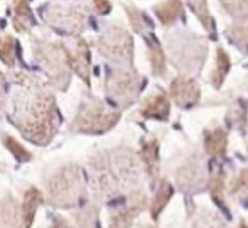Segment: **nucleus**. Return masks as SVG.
<instances>
[{
  "instance_id": "1",
  "label": "nucleus",
  "mask_w": 248,
  "mask_h": 228,
  "mask_svg": "<svg viewBox=\"0 0 248 228\" xmlns=\"http://www.w3.org/2000/svg\"><path fill=\"white\" fill-rule=\"evenodd\" d=\"M10 120L31 142L46 146L58 132V103L54 95L39 78L10 71Z\"/></svg>"
},
{
  "instance_id": "2",
  "label": "nucleus",
  "mask_w": 248,
  "mask_h": 228,
  "mask_svg": "<svg viewBox=\"0 0 248 228\" xmlns=\"http://www.w3.org/2000/svg\"><path fill=\"white\" fill-rule=\"evenodd\" d=\"M93 186L100 198H111L117 193L139 191L140 171L137 157L130 150H115L111 154H98L92 159Z\"/></svg>"
},
{
  "instance_id": "3",
  "label": "nucleus",
  "mask_w": 248,
  "mask_h": 228,
  "mask_svg": "<svg viewBox=\"0 0 248 228\" xmlns=\"http://www.w3.org/2000/svg\"><path fill=\"white\" fill-rule=\"evenodd\" d=\"M167 49L172 65L187 76L201 71L208 54V43L202 36L189 31H177L167 36Z\"/></svg>"
},
{
  "instance_id": "4",
  "label": "nucleus",
  "mask_w": 248,
  "mask_h": 228,
  "mask_svg": "<svg viewBox=\"0 0 248 228\" xmlns=\"http://www.w3.org/2000/svg\"><path fill=\"white\" fill-rule=\"evenodd\" d=\"M85 174L81 167L71 164L58 169L46 182L47 201L51 205L69 208L85 199Z\"/></svg>"
},
{
  "instance_id": "5",
  "label": "nucleus",
  "mask_w": 248,
  "mask_h": 228,
  "mask_svg": "<svg viewBox=\"0 0 248 228\" xmlns=\"http://www.w3.org/2000/svg\"><path fill=\"white\" fill-rule=\"evenodd\" d=\"M118 118H120V112L108 110L101 100L90 97L88 100L81 103L69 130L75 134L98 135L115 127Z\"/></svg>"
},
{
  "instance_id": "6",
  "label": "nucleus",
  "mask_w": 248,
  "mask_h": 228,
  "mask_svg": "<svg viewBox=\"0 0 248 228\" xmlns=\"http://www.w3.org/2000/svg\"><path fill=\"white\" fill-rule=\"evenodd\" d=\"M41 16L54 29L69 36H78L86 26V7L83 0H64L62 3H49L41 7Z\"/></svg>"
},
{
  "instance_id": "7",
  "label": "nucleus",
  "mask_w": 248,
  "mask_h": 228,
  "mask_svg": "<svg viewBox=\"0 0 248 228\" xmlns=\"http://www.w3.org/2000/svg\"><path fill=\"white\" fill-rule=\"evenodd\" d=\"M95 46L101 56L108 59L113 65L132 66L134 61V39L130 33L124 29L118 24L107 26V29L95 39Z\"/></svg>"
},
{
  "instance_id": "8",
  "label": "nucleus",
  "mask_w": 248,
  "mask_h": 228,
  "mask_svg": "<svg viewBox=\"0 0 248 228\" xmlns=\"http://www.w3.org/2000/svg\"><path fill=\"white\" fill-rule=\"evenodd\" d=\"M34 54L46 75L49 76L52 85L58 86L59 90H66L71 76V69L66 58V44L39 41V43H34Z\"/></svg>"
},
{
  "instance_id": "9",
  "label": "nucleus",
  "mask_w": 248,
  "mask_h": 228,
  "mask_svg": "<svg viewBox=\"0 0 248 228\" xmlns=\"http://www.w3.org/2000/svg\"><path fill=\"white\" fill-rule=\"evenodd\" d=\"M144 86L145 78H142L132 66H124V68L118 66L111 69L105 83L108 98H111L120 107H128L134 103Z\"/></svg>"
},
{
  "instance_id": "10",
  "label": "nucleus",
  "mask_w": 248,
  "mask_h": 228,
  "mask_svg": "<svg viewBox=\"0 0 248 228\" xmlns=\"http://www.w3.org/2000/svg\"><path fill=\"white\" fill-rule=\"evenodd\" d=\"M169 97L179 108L189 110L199 101L201 90H199V85L194 78L181 75L169 85Z\"/></svg>"
},
{
  "instance_id": "11",
  "label": "nucleus",
  "mask_w": 248,
  "mask_h": 228,
  "mask_svg": "<svg viewBox=\"0 0 248 228\" xmlns=\"http://www.w3.org/2000/svg\"><path fill=\"white\" fill-rule=\"evenodd\" d=\"M66 58H68L69 69L75 71L86 85L90 86V71H92V56H90V48L85 39L76 41L75 48L66 46Z\"/></svg>"
},
{
  "instance_id": "12",
  "label": "nucleus",
  "mask_w": 248,
  "mask_h": 228,
  "mask_svg": "<svg viewBox=\"0 0 248 228\" xmlns=\"http://www.w3.org/2000/svg\"><path fill=\"white\" fill-rule=\"evenodd\" d=\"M145 203H147V198H145V193L142 189H139L137 193L130 196V201L120 208L118 212H115L113 215L110 216L108 223H110V228H128L134 223V220L140 215V212L144 210Z\"/></svg>"
},
{
  "instance_id": "13",
  "label": "nucleus",
  "mask_w": 248,
  "mask_h": 228,
  "mask_svg": "<svg viewBox=\"0 0 248 228\" xmlns=\"http://www.w3.org/2000/svg\"><path fill=\"white\" fill-rule=\"evenodd\" d=\"M140 115L144 118H152V120L166 122L170 115V101L164 91L157 90L150 97L145 98L142 103Z\"/></svg>"
},
{
  "instance_id": "14",
  "label": "nucleus",
  "mask_w": 248,
  "mask_h": 228,
  "mask_svg": "<svg viewBox=\"0 0 248 228\" xmlns=\"http://www.w3.org/2000/svg\"><path fill=\"white\" fill-rule=\"evenodd\" d=\"M177 184L183 191H194L204 184V171L199 159L187 161L177 169Z\"/></svg>"
},
{
  "instance_id": "15",
  "label": "nucleus",
  "mask_w": 248,
  "mask_h": 228,
  "mask_svg": "<svg viewBox=\"0 0 248 228\" xmlns=\"http://www.w3.org/2000/svg\"><path fill=\"white\" fill-rule=\"evenodd\" d=\"M228 147V132L219 125L208 129L204 132V149L213 159H225Z\"/></svg>"
},
{
  "instance_id": "16",
  "label": "nucleus",
  "mask_w": 248,
  "mask_h": 228,
  "mask_svg": "<svg viewBox=\"0 0 248 228\" xmlns=\"http://www.w3.org/2000/svg\"><path fill=\"white\" fill-rule=\"evenodd\" d=\"M154 12L164 27H172L183 17L184 3L183 0H164L154 7Z\"/></svg>"
},
{
  "instance_id": "17",
  "label": "nucleus",
  "mask_w": 248,
  "mask_h": 228,
  "mask_svg": "<svg viewBox=\"0 0 248 228\" xmlns=\"http://www.w3.org/2000/svg\"><path fill=\"white\" fill-rule=\"evenodd\" d=\"M16 203L10 193L0 195V228H19L22 220Z\"/></svg>"
},
{
  "instance_id": "18",
  "label": "nucleus",
  "mask_w": 248,
  "mask_h": 228,
  "mask_svg": "<svg viewBox=\"0 0 248 228\" xmlns=\"http://www.w3.org/2000/svg\"><path fill=\"white\" fill-rule=\"evenodd\" d=\"M44 196L43 193L37 188H29L24 195V201H22V213H20V220H22V227L24 228H31L34 222V216H36L37 208L43 203Z\"/></svg>"
},
{
  "instance_id": "19",
  "label": "nucleus",
  "mask_w": 248,
  "mask_h": 228,
  "mask_svg": "<svg viewBox=\"0 0 248 228\" xmlns=\"http://www.w3.org/2000/svg\"><path fill=\"white\" fill-rule=\"evenodd\" d=\"M140 159L142 164H144L145 173L152 179L159 178V140L150 139L149 142L144 144V147L140 150Z\"/></svg>"
},
{
  "instance_id": "20",
  "label": "nucleus",
  "mask_w": 248,
  "mask_h": 228,
  "mask_svg": "<svg viewBox=\"0 0 248 228\" xmlns=\"http://www.w3.org/2000/svg\"><path fill=\"white\" fill-rule=\"evenodd\" d=\"M147 52H149V61L150 68H152L154 76H164L167 71V63L166 54H164L162 46L155 39V36H147Z\"/></svg>"
},
{
  "instance_id": "21",
  "label": "nucleus",
  "mask_w": 248,
  "mask_h": 228,
  "mask_svg": "<svg viewBox=\"0 0 248 228\" xmlns=\"http://www.w3.org/2000/svg\"><path fill=\"white\" fill-rule=\"evenodd\" d=\"M230 68H232V59H230L228 52L223 48H218L216 49L215 68H213L211 75H209V83H211L215 88H221Z\"/></svg>"
},
{
  "instance_id": "22",
  "label": "nucleus",
  "mask_w": 248,
  "mask_h": 228,
  "mask_svg": "<svg viewBox=\"0 0 248 228\" xmlns=\"http://www.w3.org/2000/svg\"><path fill=\"white\" fill-rule=\"evenodd\" d=\"M14 27L19 33H27L34 27V14L27 0H16L14 3Z\"/></svg>"
},
{
  "instance_id": "23",
  "label": "nucleus",
  "mask_w": 248,
  "mask_h": 228,
  "mask_svg": "<svg viewBox=\"0 0 248 228\" xmlns=\"http://www.w3.org/2000/svg\"><path fill=\"white\" fill-rule=\"evenodd\" d=\"M225 36L235 48H238L243 54H248V20H236L235 24L226 27Z\"/></svg>"
},
{
  "instance_id": "24",
  "label": "nucleus",
  "mask_w": 248,
  "mask_h": 228,
  "mask_svg": "<svg viewBox=\"0 0 248 228\" xmlns=\"http://www.w3.org/2000/svg\"><path fill=\"white\" fill-rule=\"evenodd\" d=\"M172 195H174V188L170 186V182H167L166 179L160 181L155 196H154L152 203H150V216H152L154 220L159 218L160 212L166 208V205L169 203V199L172 198Z\"/></svg>"
},
{
  "instance_id": "25",
  "label": "nucleus",
  "mask_w": 248,
  "mask_h": 228,
  "mask_svg": "<svg viewBox=\"0 0 248 228\" xmlns=\"http://www.w3.org/2000/svg\"><path fill=\"white\" fill-rule=\"evenodd\" d=\"M189 7L194 12L196 19L202 24L206 31L213 36V39L216 37V24L213 16L209 14V7H208V0H189Z\"/></svg>"
},
{
  "instance_id": "26",
  "label": "nucleus",
  "mask_w": 248,
  "mask_h": 228,
  "mask_svg": "<svg viewBox=\"0 0 248 228\" xmlns=\"http://www.w3.org/2000/svg\"><path fill=\"white\" fill-rule=\"evenodd\" d=\"M17 56H19V43L12 36L0 37V59L7 68H16Z\"/></svg>"
},
{
  "instance_id": "27",
  "label": "nucleus",
  "mask_w": 248,
  "mask_h": 228,
  "mask_svg": "<svg viewBox=\"0 0 248 228\" xmlns=\"http://www.w3.org/2000/svg\"><path fill=\"white\" fill-rule=\"evenodd\" d=\"M232 196L238 198L243 205H248V167H243L238 174L232 179L228 186Z\"/></svg>"
},
{
  "instance_id": "28",
  "label": "nucleus",
  "mask_w": 248,
  "mask_h": 228,
  "mask_svg": "<svg viewBox=\"0 0 248 228\" xmlns=\"http://www.w3.org/2000/svg\"><path fill=\"white\" fill-rule=\"evenodd\" d=\"M124 7H125V10H127V17H128V22H130V27L137 34L145 36V33H147V29L152 27V24L147 20V17L144 16V12L139 10L135 5H124Z\"/></svg>"
},
{
  "instance_id": "29",
  "label": "nucleus",
  "mask_w": 248,
  "mask_h": 228,
  "mask_svg": "<svg viewBox=\"0 0 248 228\" xmlns=\"http://www.w3.org/2000/svg\"><path fill=\"white\" fill-rule=\"evenodd\" d=\"M219 5L236 20L248 19V0H218Z\"/></svg>"
},
{
  "instance_id": "30",
  "label": "nucleus",
  "mask_w": 248,
  "mask_h": 228,
  "mask_svg": "<svg viewBox=\"0 0 248 228\" xmlns=\"http://www.w3.org/2000/svg\"><path fill=\"white\" fill-rule=\"evenodd\" d=\"M3 146L9 149V152L12 154L14 157H16L19 163H27V161H31L32 159V154L29 152L27 149H24L22 146H20L19 142H17L14 137H10V135H7V134H3Z\"/></svg>"
},
{
  "instance_id": "31",
  "label": "nucleus",
  "mask_w": 248,
  "mask_h": 228,
  "mask_svg": "<svg viewBox=\"0 0 248 228\" xmlns=\"http://www.w3.org/2000/svg\"><path fill=\"white\" fill-rule=\"evenodd\" d=\"M247 115H248V103L245 100H240L238 105L230 108L228 112V124L233 127H242L247 124Z\"/></svg>"
},
{
  "instance_id": "32",
  "label": "nucleus",
  "mask_w": 248,
  "mask_h": 228,
  "mask_svg": "<svg viewBox=\"0 0 248 228\" xmlns=\"http://www.w3.org/2000/svg\"><path fill=\"white\" fill-rule=\"evenodd\" d=\"M209 193L221 205V196L225 195V176H223L221 171L215 173L209 179Z\"/></svg>"
},
{
  "instance_id": "33",
  "label": "nucleus",
  "mask_w": 248,
  "mask_h": 228,
  "mask_svg": "<svg viewBox=\"0 0 248 228\" xmlns=\"http://www.w3.org/2000/svg\"><path fill=\"white\" fill-rule=\"evenodd\" d=\"M96 215H98V210L90 208V210H86V212L75 215V218H76V222H78L79 228H92L93 223L96 222Z\"/></svg>"
},
{
  "instance_id": "34",
  "label": "nucleus",
  "mask_w": 248,
  "mask_h": 228,
  "mask_svg": "<svg viewBox=\"0 0 248 228\" xmlns=\"http://www.w3.org/2000/svg\"><path fill=\"white\" fill-rule=\"evenodd\" d=\"M93 5V10L100 16H107L111 10V2L110 0H90Z\"/></svg>"
},
{
  "instance_id": "35",
  "label": "nucleus",
  "mask_w": 248,
  "mask_h": 228,
  "mask_svg": "<svg viewBox=\"0 0 248 228\" xmlns=\"http://www.w3.org/2000/svg\"><path fill=\"white\" fill-rule=\"evenodd\" d=\"M51 228H75V227H73L71 223H69V220L64 218V216H54Z\"/></svg>"
},
{
  "instance_id": "36",
  "label": "nucleus",
  "mask_w": 248,
  "mask_h": 228,
  "mask_svg": "<svg viewBox=\"0 0 248 228\" xmlns=\"http://www.w3.org/2000/svg\"><path fill=\"white\" fill-rule=\"evenodd\" d=\"M3 107H5V88H3V75L0 71V114L3 112Z\"/></svg>"
},
{
  "instance_id": "37",
  "label": "nucleus",
  "mask_w": 248,
  "mask_h": 228,
  "mask_svg": "<svg viewBox=\"0 0 248 228\" xmlns=\"http://www.w3.org/2000/svg\"><path fill=\"white\" fill-rule=\"evenodd\" d=\"M236 228H248V225H247V223H245V222H240V225H238V227H236Z\"/></svg>"
}]
</instances>
